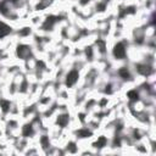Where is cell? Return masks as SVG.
I'll list each match as a JSON object with an SVG mask.
<instances>
[{"label":"cell","instance_id":"7","mask_svg":"<svg viewBox=\"0 0 156 156\" xmlns=\"http://www.w3.org/2000/svg\"><path fill=\"white\" fill-rule=\"evenodd\" d=\"M119 75L122 76L125 79H127V78L129 77V73H128V71H127V68H122V70H119Z\"/></svg>","mask_w":156,"mask_h":156},{"label":"cell","instance_id":"2","mask_svg":"<svg viewBox=\"0 0 156 156\" xmlns=\"http://www.w3.org/2000/svg\"><path fill=\"white\" fill-rule=\"evenodd\" d=\"M78 79V72L77 71H71L67 76V81H66V84L68 87H72Z\"/></svg>","mask_w":156,"mask_h":156},{"label":"cell","instance_id":"5","mask_svg":"<svg viewBox=\"0 0 156 156\" xmlns=\"http://www.w3.org/2000/svg\"><path fill=\"white\" fill-rule=\"evenodd\" d=\"M138 71H139L142 75H150L151 68L149 66H138Z\"/></svg>","mask_w":156,"mask_h":156},{"label":"cell","instance_id":"3","mask_svg":"<svg viewBox=\"0 0 156 156\" xmlns=\"http://www.w3.org/2000/svg\"><path fill=\"white\" fill-rule=\"evenodd\" d=\"M17 54H19V56H20V57L25 59V57H27V56L31 54V50H29V48H28V46L22 45V46H20V48H19V50H17Z\"/></svg>","mask_w":156,"mask_h":156},{"label":"cell","instance_id":"11","mask_svg":"<svg viewBox=\"0 0 156 156\" xmlns=\"http://www.w3.org/2000/svg\"><path fill=\"white\" fill-rule=\"evenodd\" d=\"M1 104H3V110H4V111H7V110H9V102L1 101Z\"/></svg>","mask_w":156,"mask_h":156},{"label":"cell","instance_id":"8","mask_svg":"<svg viewBox=\"0 0 156 156\" xmlns=\"http://www.w3.org/2000/svg\"><path fill=\"white\" fill-rule=\"evenodd\" d=\"M105 142H106V140H105V138H100V139L96 142V144H95L96 148H102L104 145H105Z\"/></svg>","mask_w":156,"mask_h":156},{"label":"cell","instance_id":"12","mask_svg":"<svg viewBox=\"0 0 156 156\" xmlns=\"http://www.w3.org/2000/svg\"><path fill=\"white\" fill-rule=\"evenodd\" d=\"M32 132V129H31V127L29 126H26V129H25V135H27L28 133H31Z\"/></svg>","mask_w":156,"mask_h":156},{"label":"cell","instance_id":"6","mask_svg":"<svg viewBox=\"0 0 156 156\" xmlns=\"http://www.w3.org/2000/svg\"><path fill=\"white\" fill-rule=\"evenodd\" d=\"M67 119H68L67 116H65V115H63V116H60V117H59V123H60L61 126H65V125L67 123Z\"/></svg>","mask_w":156,"mask_h":156},{"label":"cell","instance_id":"9","mask_svg":"<svg viewBox=\"0 0 156 156\" xmlns=\"http://www.w3.org/2000/svg\"><path fill=\"white\" fill-rule=\"evenodd\" d=\"M128 96H129L132 100H137V99H138V94H137V92H129V93H128Z\"/></svg>","mask_w":156,"mask_h":156},{"label":"cell","instance_id":"10","mask_svg":"<svg viewBox=\"0 0 156 156\" xmlns=\"http://www.w3.org/2000/svg\"><path fill=\"white\" fill-rule=\"evenodd\" d=\"M78 135H81V137H88V135H90V132H88V131H79Z\"/></svg>","mask_w":156,"mask_h":156},{"label":"cell","instance_id":"4","mask_svg":"<svg viewBox=\"0 0 156 156\" xmlns=\"http://www.w3.org/2000/svg\"><path fill=\"white\" fill-rule=\"evenodd\" d=\"M10 32H11V28L7 25H5L4 22H0V38L7 36Z\"/></svg>","mask_w":156,"mask_h":156},{"label":"cell","instance_id":"1","mask_svg":"<svg viewBox=\"0 0 156 156\" xmlns=\"http://www.w3.org/2000/svg\"><path fill=\"white\" fill-rule=\"evenodd\" d=\"M113 55L117 57V59H122L125 57L126 55V49L123 46V44H117L113 49Z\"/></svg>","mask_w":156,"mask_h":156}]
</instances>
